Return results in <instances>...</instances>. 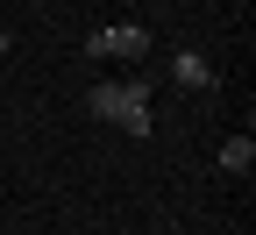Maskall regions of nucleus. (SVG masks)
Segmentation results:
<instances>
[{
    "instance_id": "f257e3e1",
    "label": "nucleus",
    "mask_w": 256,
    "mask_h": 235,
    "mask_svg": "<svg viewBox=\"0 0 256 235\" xmlns=\"http://www.w3.org/2000/svg\"><path fill=\"white\" fill-rule=\"evenodd\" d=\"M86 107L100 114V121H128L136 107H150V79H142V72H136V79H100V86L86 93Z\"/></svg>"
},
{
    "instance_id": "20e7f679",
    "label": "nucleus",
    "mask_w": 256,
    "mask_h": 235,
    "mask_svg": "<svg viewBox=\"0 0 256 235\" xmlns=\"http://www.w3.org/2000/svg\"><path fill=\"white\" fill-rule=\"evenodd\" d=\"M220 164H228V171H249V164H256V143L249 136H228V143H220Z\"/></svg>"
},
{
    "instance_id": "f03ea898",
    "label": "nucleus",
    "mask_w": 256,
    "mask_h": 235,
    "mask_svg": "<svg viewBox=\"0 0 256 235\" xmlns=\"http://www.w3.org/2000/svg\"><path fill=\"white\" fill-rule=\"evenodd\" d=\"M86 57H150V29L142 22H114V29H92Z\"/></svg>"
},
{
    "instance_id": "7ed1b4c3",
    "label": "nucleus",
    "mask_w": 256,
    "mask_h": 235,
    "mask_svg": "<svg viewBox=\"0 0 256 235\" xmlns=\"http://www.w3.org/2000/svg\"><path fill=\"white\" fill-rule=\"evenodd\" d=\"M171 79H178L185 93H214V86H220V72H214L206 57H192V50H178V57H171Z\"/></svg>"
}]
</instances>
